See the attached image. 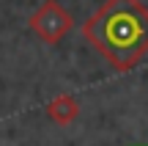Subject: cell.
Masks as SVG:
<instances>
[{"mask_svg": "<svg viewBox=\"0 0 148 146\" xmlns=\"http://www.w3.org/2000/svg\"><path fill=\"white\" fill-rule=\"evenodd\" d=\"M79 33L115 72H132L148 55V6L143 0H104L79 25Z\"/></svg>", "mask_w": 148, "mask_h": 146, "instance_id": "cell-1", "label": "cell"}, {"mask_svg": "<svg viewBox=\"0 0 148 146\" xmlns=\"http://www.w3.org/2000/svg\"><path fill=\"white\" fill-rule=\"evenodd\" d=\"M27 28H30L44 44H58V42H63V36L74 28V19L58 0H44L30 14Z\"/></svg>", "mask_w": 148, "mask_h": 146, "instance_id": "cell-2", "label": "cell"}, {"mask_svg": "<svg viewBox=\"0 0 148 146\" xmlns=\"http://www.w3.org/2000/svg\"><path fill=\"white\" fill-rule=\"evenodd\" d=\"M47 116L55 121V124L60 127H69L71 121L79 119V102L69 94H58V97H52L47 102Z\"/></svg>", "mask_w": 148, "mask_h": 146, "instance_id": "cell-3", "label": "cell"}]
</instances>
